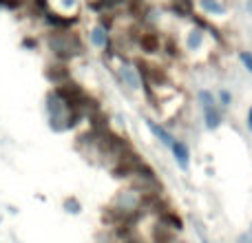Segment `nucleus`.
I'll list each match as a JSON object with an SVG mask.
<instances>
[{"label":"nucleus","mask_w":252,"mask_h":243,"mask_svg":"<svg viewBox=\"0 0 252 243\" xmlns=\"http://www.w3.org/2000/svg\"><path fill=\"white\" fill-rule=\"evenodd\" d=\"M44 109H47V115H49V126H51V130H56V133L73 130L75 126L82 122V118H80L66 102H62L53 91H49L47 97H44Z\"/></svg>","instance_id":"nucleus-1"},{"label":"nucleus","mask_w":252,"mask_h":243,"mask_svg":"<svg viewBox=\"0 0 252 243\" xmlns=\"http://www.w3.org/2000/svg\"><path fill=\"white\" fill-rule=\"evenodd\" d=\"M47 47L51 49L56 60H60V62H69V60L80 58L84 53L82 40H80V35L73 33L71 29H66V31L53 29L51 33L47 35Z\"/></svg>","instance_id":"nucleus-2"},{"label":"nucleus","mask_w":252,"mask_h":243,"mask_svg":"<svg viewBox=\"0 0 252 243\" xmlns=\"http://www.w3.org/2000/svg\"><path fill=\"white\" fill-rule=\"evenodd\" d=\"M126 183H128V188L137 190L139 195H151V192H164V183L159 182V177H157L155 168H153V166H148L146 161H144V164L139 166V168L135 170V173L130 175L128 179H126Z\"/></svg>","instance_id":"nucleus-3"},{"label":"nucleus","mask_w":252,"mask_h":243,"mask_svg":"<svg viewBox=\"0 0 252 243\" xmlns=\"http://www.w3.org/2000/svg\"><path fill=\"white\" fill-rule=\"evenodd\" d=\"M142 164H144V157L139 155L137 151H133V152H128V155H126L124 159L115 161V164L111 166V168H106V170H109V175H111L113 179L126 182V179H128L130 175H133Z\"/></svg>","instance_id":"nucleus-4"},{"label":"nucleus","mask_w":252,"mask_h":243,"mask_svg":"<svg viewBox=\"0 0 252 243\" xmlns=\"http://www.w3.org/2000/svg\"><path fill=\"white\" fill-rule=\"evenodd\" d=\"M111 206L124 210V213H142V195H139L137 190H133V188L126 186V188H122V190H118V195L113 197Z\"/></svg>","instance_id":"nucleus-5"},{"label":"nucleus","mask_w":252,"mask_h":243,"mask_svg":"<svg viewBox=\"0 0 252 243\" xmlns=\"http://www.w3.org/2000/svg\"><path fill=\"white\" fill-rule=\"evenodd\" d=\"M118 80L124 89H128V91H139V89H142V78H139L137 69H135V64L130 60H126V58L120 60Z\"/></svg>","instance_id":"nucleus-6"},{"label":"nucleus","mask_w":252,"mask_h":243,"mask_svg":"<svg viewBox=\"0 0 252 243\" xmlns=\"http://www.w3.org/2000/svg\"><path fill=\"white\" fill-rule=\"evenodd\" d=\"M53 93H56V95L60 97L62 102H66L69 106H73L75 102H78L87 91H84V89L80 87V84L75 82L73 78H71V80H66V82H62V84H58V87H53Z\"/></svg>","instance_id":"nucleus-7"},{"label":"nucleus","mask_w":252,"mask_h":243,"mask_svg":"<svg viewBox=\"0 0 252 243\" xmlns=\"http://www.w3.org/2000/svg\"><path fill=\"white\" fill-rule=\"evenodd\" d=\"M44 78H47L53 87H58V84L71 80V69H69V64H66V62H60V60L49 62V64L44 66Z\"/></svg>","instance_id":"nucleus-8"},{"label":"nucleus","mask_w":252,"mask_h":243,"mask_svg":"<svg viewBox=\"0 0 252 243\" xmlns=\"http://www.w3.org/2000/svg\"><path fill=\"white\" fill-rule=\"evenodd\" d=\"M137 47L142 49L146 56L159 53V49H161V35L157 33L155 29H146L144 33L137 35Z\"/></svg>","instance_id":"nucleus-9"},{"label":"nucleus","mask_w":252,"mask_h":243,"mask_svg":"<svg viewBox=\"0 0 252 243\" xmlns=\"http://www.w3.org/2000/svg\"><path fill=\"white\" fill-rule=\"evenodd\" d=\"M42 20L47 22L49 27H53V29L66 31V29H71V27L78 22V18H75V16H62V13H56V11H51V9H49V11L42 16Z\"/></svg>","instance_id":"nucleus-10"},{"label":"nucleus","mask_w":252,"mask_h":243,"mask_svg":"<svg viewBox=\"0 0 252 243\" xmlns=\"http://www.w3.org/2000/svg\"><path fill=\"white\" fill-rule=\"evenodd\" d=\"M170 152H173L177 166L184 170V173H186V170L190 168V151H188L186 142H182V139H175V142L170 144Z\"/></svg>","instance_id":"nucleus-11"},{"label":"nucleus","mask_w":252,"mask_h":243,"mask_svg":"<svg viewBox=\"0 0 252 243\" xmlns=\"http://www.w3.org/2000/svg\"><path fill=\"white\" fill-rule=\"evenodd\" d=\"M157 221L164 223V226H168L170 230H175V232H182V230H184V219L179 217L175 208H170V210H166V213H161L159 217H157Z\"/></svg>","instance_id":"nucleus-12"},{"label":"nucleus","mask_w":252,"mask_h":243,"mask_svg":"<svg viewBox=\"0 0 252 243\" xmlns=\"http://www.w3.org/2000/svg\"><path fill=\"white\" fill-rule=\"evenodd\" d=\"M146 126H148V130H151L153 135H155L157 139H159L161 144H164L166 148H170V144L175 142V137H173V133H170L168 128H164V126H159L157 122H153V120H146Z\"/></svg>","instance_id":"nucleus-13"},{"label":"nucleus","mask_w":252,"mask_h":243,"mask_svg":"<svg viewBox=\"0 0 252 243\" xmlns=\"http://www.w3.org/2000/svg\"><path fill=\"white\" fill-rule=\"evenodd\" d=\"M111 42V33L109 29H104L102 25H95L91 29V44L95 49H106V44Z\"/></svg>","instance_id":"nucleus-14"},{"label":"nucleus","mask_w":252,"mask_h":243,"mask_svg":"<svg viewBox=\"0 0 252 243\" xmlns=\"http://www.w3.org/2000/svg\"><path fill=\"white\" fill-rule=\"evenodd\" d=\"M201 47H204V31H201L199 27H192L186 33V49L195 53V51H199Z\"/></svg>","instance_id":"nucleus-15"},{"label":"nucleus","mask_w":252,"mask_h":243,"mask_svg":"<svg viewBox=\"0 0 252 243\" xmlns=\"http://www.w3.org/2000/svg\"><path fill=\"white\" fill-rule=\"evenodd\" d=\"M221 120H223V115H221V111H219L217 106L204 111V126L208 130H217L219 126H221Z\"/></svg>","instance_id":"nucleus-16"},{"label":"nucleus","mask_w":252,"mask_h":243,"mask_svg":"<svg viewBox=\"0 0 252 243\" xmlns=\"http://www.w3.org/2000/svg\"><path fill=\"white\" fill-rule=\"evenodd\" d=\"M199 7L210 16H226V7L219 0H199Z\"/></svg>","instance_id":"nucleus-17"},{"label":"nucleus","mask_w":252,"mask_h":243,"mask_svg":"<svg viewBox=\"0 0 252 243\" xmlns=\"http://www.w3.org/2000/svg\"><path fill=\"white\" fill-rule=\"evenodd\" d=\"M199 104H201V111L213 109V106H217V97L213 95V91L204 89V91H199Z\"/></svg>","instance_id":"nucleus-18"},{"label":"nucleus","mask_w":252,"mask_h":243,"mask_svg":"<svg viewBox=\"0 0 252 243\" xmlns=\"http://www.w3.org/2000/svg\"><path fill=\"white\" fill-rule=\"evenodd\" d=\"M62 208H64L69 214H80L82 213V204H80L75 197H66V199L62 201Z\"/></svg>","instance_id":"nucleus-19"},{"label":"nucleus","mask_w":252,"mask_h":243,"mask_svg":"<svg viewBox=\"0 0 252 243\" xmlns=\"http://www.w3.org/2000/svg\"><path fill=\"white\" fill-rule=\"evenodd\" d=\"M164 53H166L168 58H177V56H179V47H177V42H175L173 35H168V38H166V42H164Z\"/></svg>","instance_id":"nucleus-20"},{"label":"nucleus","mask_w":252,"mask_h":243,"mask_svg":"<svg viewBox=\"0 0 252 243\" xmlns=\"http://www.w3.org/2000/svg\"><path fill=\"white\" fill-rule=\"evenodd\" d=\"M217 100H219V104H221V109H228V106L232 104V95H230V91H228V89H219Z\"/></svg>","instance_id":"nucleus-21"},{"label":"nucleus","mask_w":252,"mask_h":243,"mask_svg":"<svg viewBox=\"0 0 252 243\" xmlns=\"http://www.w3.org/2000/svg\"><path fill=\"white\" fill-rule=\"evenodd\" d=\"M239 62L246 66L248 73H252V53L250 51H239Z\"/></svg>","instance_id":"nucleus-22"},{"label":"nucleus","mask_w":252,"mask_h":243,"mask_svg":"<svg viewBox=\"0 0 252 243\" xmlns=\"http://www.w3.org/2000/svg\"><path fill=\"white\" fill-rule=\"evenodd\" d=\"M22 47H25V49H33V51H35V49H38V40H35V38H25V40H22Z\"/></svg>","instance_id":"nucleus-23"},{"label":"nucleus","mask_w":252,"mask_h":243,"mask_svg":"<svg viewBox=\"0 0 252 243\" xmlns=\"http://www.w3.org/2000/svg\"><path fill=\"white\" fill-rule=\"evenodd\" d=\"M60 2H62V9H64V11H71V9H75L78 0H60Z\"/></svg>","instance_id":"nucleus-24"},{"label":"nucleus","mask_w":252,"mask_h":243,"mask_svg":"<svg viewBox=\"0 0 252 243\" xmlns=\"http://www.w3.org/2000/svg\"><path fill=\"white\" fill-rule=\"evenodd\" d=\"M237 243H252V235H250V232H246V235L239 237V241H237Z\"/></svg>","instance_id":"nucleus-25"},{"label":"nucleus","mask_w":252,"mask_h":243,"mask_svg":"<svg viewBox=\"0 0 252 243\" xmlns=\"http://www.w3.org/2000/svg\"><path fill=\"white\" fill-rule=\"evenodd\" d=\"M248 128L252 130V106L248 109Z\"/></svg>","instance_id":"nucleus-26"},{"label":"nucleus","mask_w":252,"mask_h":243,"mask_svg":"<svg viewBox=\"0 0 252 243\" xmlns=\"http://www.w3.org/2000/svg\"><path fill=\"white\" fill-rule=\"evenodd\" d=\"M197 232H199V241H201V243H208V239H206L204 232H201V230H197Z\"/></svg>","instance_id":"nucleus-27"}]
</instances>
